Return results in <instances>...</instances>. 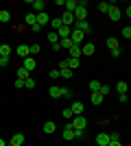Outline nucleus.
<instances>
[{
	"label": "nucleus",
	"mask_w": 131,
	"mask_h": 146,
	"mask_svg": "<svg viewBox=\"0 0 131 146\" xmlns=\"http://www.w3.org/2000/svg\"><path fill=\"white\" fill-rule=\"evenodd\" d=\"M70 124H72V129H74V131H83V129L87 127V118H85V116H74V120L70 122Z\"/></svg>",
	"instance_id": "1"
},
{
	"label": "nucleus",
	"mask_w": 131,
	"mask_h": 146,
	"mask_svg": "<svg viewBox=\"0 0 131 146\" xmlns=\"http://www.w3.org/2000/svg\"><path fill=\"white\" fill-rule=\"evenodd\" d=\"M72 29L81 31L83 35H87V33H92V24H90L87 20H81V22H74V26H72Z\"/></svg>",
	"instance_id": "2"
},
{
	"label": "nucleus",
	"mask_w": 131,
	"mask_h": 146,
	"mask_svg": "<svg viewBox=\"0 0 131 146\" xmlns=\"http://www.w3.org/2000/svg\"><path fill=\"white\" fill-rule=\"evenodd\" d=\"M22 68H24L26 72H33V70L37 68V59H35V57H26V59H22Z\"/></svg>",
	"instance_id": "3"
},
{
	"label": "nucleus",
	"mask_w": 131,
	"mask_h": 146,
	"mask_svg": "<svg viewBox=\"0 0 131 146\" xmlns=\"http://www.w3.org/2000/svg\"><path fill=\"white\" fill-rule=\"evenodd\" d=\"M59 20H61V24H63V26H70V29L74 26V15H72V13H68V11H63Z\"/></svg>",
	"instance_id": "4"
},
{
	"label": "nucleus",
	"mask_w": 131,
	"mask_h": 146,
	"mask_svg": "<svg viewBox=\"0 0 131 146\" xmlns=\"http://www.w3.org/2000/svg\"><path fill=\"white\" fill-rule=\"evenodd\" d=\"M107 13H109V20H114V22H118V20L122 18V11H120L116 5H109V11Z\"/></svg>",
	"instance_id": "5"
},
{
	"label": "nucleus",
	"mask_w": 131,
	"mask_h": 146,
	"mask_svg": "<svg viewBox=\"0 0 131 146\" xmlns=\"http://www.w3.org/2000/svg\"><path fill=\"white\" fill-rule=\"evenodd\" d=\"M50 22V15L46 11H42V13H35V24H39V26H46Z\"/></svg>",
	"instance_id": "6"
},
{
	"label": "nucleus",
	"mask_w": 131,
	"mask_h": 146,
	"mask_svg": "<svg viewBox=\"0 0 131 146\" xmlns=\"http://www.w3.org/2000/svg\"><path fill=\"white\" fill-rule=\"evenodd\" d=\"M61 137L63 140H74V129H72V124H66V127H63V131H61Z\"/></svg>",
	"instance_id": "7"
},
{
	"label": "nucleus",
	"mask_w": 131,
	"mask_h": 146,
	"mask_svg": "<svg viewBox=\"0 0 131 146\" xmlns=\"http://www.w3.org/2000/svg\"><path fill=\"white\" fill-rule=\"evenodd\" d=\"M94 44L92 42H85V44H81V57L85 55V57H90V55H94Z\"/></svg>",
	"instance_id": "8"
},
{
	"label": "nucleus",
	"mask_w": 131,
	"mask_h": 146,
	"mask_svg": "<svg viewBox=\"0 0 131 146\" xmlns=\"http://www.w3.org/2000/svg\"><path fill=\"white\" fill-rule=\"evenodd\" d=\"M109 142H112V140H109V133H105V131H100V133L96 135V144H98V146H107Z\"/></svg>",
	"instance_id": "9"
},
{
	"label": "nucleus",
	"mask_w": 131,
	"mask_h": 146,
	"mask_svg": "<svg viewBox=\"0 0 131 146\" xmlns=\"http://www.w3.org/2000/svg\"><path fill=\"white\" fill-rule=\"evenodd\" d=\"M70 111H72L74 116H83V103H81V100H74L72 107H70Z\"/></svg>",
	"instance_id": "10"
},
{
	"label": "nucleus",
	"mask_w": 131,
	"mask_h": 146,
	"mask_svg": "<svg viewBox=\"0 0 131 146\" xmlns=\"http://www.w3.org/2000/svg\"><path fill=\"white\" fill-rule=\"evenodd\" d=\"M76 7H79V2H76V0H66V2H63V9H66L68 13H74Z\"/></svg>",
	"instance_id": "11"
},
{
	"label": "nucleus",
	"mask_w": 131,
	"mask_h": 146,
	"mask_svg": "<svg viewBox=\"0 0 131 146\" xmlns=\"http://www.w3.org/2000/svg\"><path fill=\"white\" fill-rule=\"evenodd\" d=\"M72 15L76 18V22H81V20H85V15H87V9H85V7H76V11L72 13Z\"/></svg>",
	"instance_id": "12"
},
{
	"label": "nucleus",
	"mask_w": 131,
	"mask_h": 146,
	"mask_svg": "<svg viewBox=\"0 0 131 146\" xmlns=\"http://www.w3.org/2000/svg\"><path fill=\"white\" fill-rule=\"evenodd\" d=\"M15 52H18V55L22 57V59H26V57H31V52H29V46H26V44H20L18 48H15Z\"/></svg>",
	"instance_id": "13"
},
{
	"label": "nucleus",
	"mask_w": 131,
	"mask_h": 146,
	"mask_svg": "<svg viewBox=\"0 0 131 146\" xmlns=\"http://www.w3.org/2000/svg\"><path fill=\"white\" fill-rule=\"evenodd\" d=\"M70 33H72V29H70V26H61V29L57 31L59 39H68V37H70Z\"/></svg>",
	"instance_id": "14"
},
{
	"label": "nucleus",
	"mask_w": 131,
	"mask_h": 146,
	"mask_svg": "<svg viewBox=\"0 0 131 146\" xmlns=\"http://www.w3.org/2000/svg\"><path fill=\"white\" fill-rule=\"evenodd\" d=\"M42 129H44V133H48V135H50V133H55V131H57V124L48 120V122H44V127H42Z\"/></svg>",
	"instance_id": "15"
},
{
	"label": "nucleus",
	"mask_w": 131,
	"mask_h": 146,
	"mask_svg": "<svg viewBox=\"0 0 131 146\" xmlns=\"http://www.w3.org/2000/svg\"><path fill=\"white\" fill-rule=\"evenodd\" d=\"M22 144H24V135H22V133H15L11 137V146H22Z\"/></svg>",
	"instance_id": "16"
},
{
	"label": "nucleus",
	"mask_w": 131,
	"mask_h": 146,
	"mask_svg": "<svg viewBox=\"0 0 131 146\" xmlns=\"http://www.w3.org/2000/svg\"><path fill=\"white\" fill-rule=\"evenodd\" d=\"M70 50V57L72 59H81V46H72V48H68Z\"/></svg>",
	"instance_id": "17"
},
{
	"label": "nucleus",
	"mask_w": 131,
	"mask_h": 146,
	"mask_svg": "<svg viewBox=\"0 0 131 146\" xmlns=\"http://www.w3.org/2000/svg\"><path fill=\"white\" fill-rule=\"evenodd\" d=\"M79 63H81V61H79V59H72V57H70V59H66L68 70H76V68H79Z\"/></svg>",
	"instance_id": "18"
},
{
	"label": "nucleus",
	"mask_w": 131,
	"mask_h": 146,
	"mask_svg": "<svg viewBox=\"0 0 131 146\" xmlns=\"http://www.w3.org/2000/svg\"><path fill=\"white\" fill-rule=\"evenodd\" d=\"M33 9L37 13H42L44 9H46V5H44V0H33Z\"/></svg>",
	"instance_id": "19"
},
{
	"label": "nucleus",
	"mask_w": 131,
	"mask_h": 146,
	"mask_svg": "<svg viewBox=\"0 0 131 146\" xmlns=\"http://www.w3.org/2000/svg\"><path fill=\"white\" fill-rule=\"evenodd\" d=\"M48 94H50V96H53V98H61V87L53 85V87H50V90H48Z\"/></svg>",
	"instance_id": "20"
},
{
	"label": "nucleus",
	"mask_w": 131,
	"mask_h": 146,
	"mask_svg": "<svg viewBox=\"0 0 131 146\" xmlns=\"http://www.w3.org/2000/svg\"><path fill=\"white\" fill-rule=\"evenodd\" d=\"M90 98H92V105H100V103H103V98H105V96H100L98 92H94V94H90Z\"/></svg>",
	"instance_id": "21"
},
{
	"label": "nucleus",
	"mask_w": 131,
	"mask_h": 146,
	"mask_svg": "<svg viewBox=\"0 0 131 146\" xmlns=\"http://www.w3.org/2000/svg\"><path fill=\"white\" fill-rule=\"evenodd\" d=\"M11 55V46H9V44H2V46H0V57H9Z\"/></svg>",
	"instance_id": "22"
},
{
	"label": "nucleus",
	"mask_w": 131,
	"mask_h": 146,
	"mask_svg": "<svg viewBox=\"0 0 131 146\" xmlns=\"http://www.w3.org/2000/svg\"><path fill=\"white\" fill-rule=\"evenodd\" d=\"M116 90H118V94H127V81H118Z\"/></svg>",
	"instance_id": "23"
},
{
	"label": "nucleus",
	"mask_w": 131,
	"mask_h": 146,
	"mask_svg": "<svg viewBox=\"0 0 131 146\" xmlns=\"http://www.w3.org/2000/svg\"><path fill=\"white\" fill-rule=\"evenodd\" d=\"M107 48H109V50L120 48V46H118V39H116V37H109V39H107Z\"/></svg>",
	"instance_id": "24"
},
{
	"label": "nucleus",
	"mask_w": 131,
	"mask_h": 146,
	"mask_svg": "<svg viewBox=\"0 0 131 146\" xmlns=\"http://www.w3.org/2000/svg\"><path fill=\"white\" fill-rule=\"evenodd\" d=\"M48 24L50 26H53V29H55V33H57V31H59V29H61V20H59V18H55V20H50V22H48Z\"/></svg>",
	"instance_id": "25"
},
{
	"label": "nucleus",
	"mask_w": 131,
	"mask_h": 146,
	"mask_svg": "<svg viewBox=\"0 0 131 146\" xmlns=\"http://www.w3.org/2000/svg\"><path fill=\"white\" fill-rule=\"evenodd\" d=\"M100 85H103L100 81H90V92H92V94H94V92H98Z\"/></svg>",
	"instance_id": "26"
},
{
	"label": "nucleus",
	"mask_w": 131,
	"mask_h": 146,
	"mask_svg": "<svg viewBox=\"0 0 131 146\" xmlns=\"http://www.w3.org/2000/svg\"><path fill=\"white\" fill-rule=\"evenodd\" d=\"M59 46H61V48H72V46H74V44H72V39H59Z\"/></svg>",
	"instance_id": "27"
},
{
	"label": "nucleus",
	"mask_w": 131,
	"mask_h": 146,
	"mask_svg": "<svg viewBox=\"0 0 131 146\" xmlns=\"http://www.w3.org/2000/svg\"><path fill=\"white\" fill-rule=\"evenodd\" d=\"M29 74H31V72H26L24 68L20 66V70H18V79H22V81H26V79H29Z\"/></svg>",
	"instance_id": "28"
},
{
	"label": "nucleus",
	"mask_w": 131,
	"mask_h": 146,
	"mask_svg": "<svg viewBox=\"0 0 131 146\" xmlns=\"http://www.w3.org/2000/svg\"><path fill=\"white\" fill-rule=\"evenodd\" d=\"M59 76H61V79H72V70H68V68H66V70H59Z\"/></svg>",
	"instance_id": "29"
},
{
	"label": "nucleus",
	"mask_w": 131,
	"mask_h": 146,
	"mask_svg": "<svg viewBox=\"0 0 131 146\" xmlns=\"http://www.w3.org/2000/svg\"><path fill=\"white\" fill-rule=\"evenodd\" d=\"M9 20H11V13H9V11H0V22H5V24H7Z\"/></svg>",
	"instance_id": "30"
},
{
	"label": "nucleus",
	"mask_w": 131,
	"mask_h": 146,
	"mask_svg": "<svg viewBox=\"0 0 131 146\" xmlns=\"http://www.w3.org/2000/svg\"><path fill=\"white\" fill-rule=\"evenodd\" d=\"M29 52H31V57H35L39 52V44H31V46H29Z\"/></svg>",
	"instance_id": "31"
},
{
	"label": "nucleus",
	"mask_w": 131,
	"mask_h": 146,
	"mask_svg": "<svg viewBox=\"0 0 131 146\" xmlns=\"http://www.w3.org/2000/svg\"><path fill=\"white\" fill-rule=\"evenodd\" d=\"M61 98H72V90L70 87H61Z\"/></svg>",
	"instance_id": "32"
},
{
	"label": "nucleus",
	"mask_w": 131,
	"mask_h": 146,
	"mask_svg": "<svg viewBox=\"0 0 131 146\" xmlns=\"http://www.w3.org/2000/svg\"><path fill=\"white\" fill-rule=\"evenodd\" d=\"M48 42H53V46H55V44H59V35H57L55 31H53V33L48 35Z\"/></svg>",
	"instance_id": "33"
},
{
	"label": "nucleus",
	"mask_w": 131,
	"mask_h": 146,
	"mask_svg": "<svg viewBox=\"0 0 131 146\" xmlns=\"http://www.w3.org/2000/svg\"><path fill=\"white\" fill-rule=\"evenodd\" d=\"M98 11L100 13H107V11H109V2H98Z\"/></svg>",
	"instance_id": "34"
},
{
	"label": "nucleus",
	"mask_w": 131,
	"mask_h": 146,
	"mask_svg": "<svg viewBox=\"0 0 131 146\" xmlns=\"http://www.w3.org/2000/svg\"><path fill=\"white\" fill-rule=\"evenodd\" d=\"M24 87H26V90H33V87H35V81H33L31 76H29V79L24 81Z\"/></svg>",
	"instance_id": "35"
},
{
	"label": "nucleus",
	"mask_w": 131,
	"mask_h": 146,
	"mask_svg": "<svg viewBox=\"0 0 131 146\" xmlns=\"http://www.w3.org/2000/svg\"><path fill=\"white\" fill-rule=\"evenodd\" d=\"M24 20H26V24H31V26H33V24H35V13H29Z\"/></svg>",
	"instance_id": "36"
},
{
	"label": "nucleus",
	"mask_w": 131,
	"mask_h": 146,
	"mask_svg": "<svg viewBox=\"0 0 131 146\" xmlns=\"http://www.w3.org/2000/svg\"><path fill=\"white\" fill-rule=\"evenodd\" d=\"M61 113H63V118H66V120H72V118H74V113H72L70 109H63Z\"/></svg>",
	"instance_id": "37"
},
{
	"label": "nucleus",
	"mask_w": 131,
	"mask_h": 146,
	"mask_svg": "<svg viewBox=\"0 0 131 146\" xmlns=\"http://www.w3.org/2000/svg\"><path fill=\"white\" fill-rule=\"evenodd\" d=\"M122 37H125V39H131V29H129V26L122 29Z\"/></svg>",
	"instance_id": "38"
},
{
	"label": "nucleus",
	"mask_w": 131,
	"mask_h": 146,
	"mask_svg": "<svg viewBox=\"0 0 131 146\" xmlns=\"http://www.w3.org/2000/svg\"><path fill=\"white\" fill-rule=\"evenodd\" d=\"M9 66V57H0V68H7Z\"/></svg>",
	"instance_id": "39"
},
{
	"label": "nucleus",
	"mask_w": 131,
	"mask_h": 146,
	"mask_svg": "<svg viewBox=\"0 0 131 146\" xmlns=\"http://www.w3.org/2000/svg\"><path fill=\"white\" fill-rule=\"evenodd\" d=\"M120 55H122V50H120V48H114L112 50V57H114V59H118Z\"/></svg>",
	"instance_id": "40"
},
{
	"label": "nucleus",
	"mask_w": 131,
	"mask_h": 146,
	"mask_svg": "<svg viewBox=\"0 0 131 146\" xmlns=\"http://www.w3.org/2000/svg\"><path fill=\"white\" fill-rule=\"evenodd\" d=\"M15 87H18V90H20V87H24V81H22V79H15Z\"/></svg>",
	"instance_id": "41"
},
{
	"label": "nucleus",
	"mask_w": 131,
	"mask_h": 146,
	"mask_svg": "<svg viewBox=\"0 0 131 146\" xmlns=\"http://www.w3.org/2000/svg\"><path fill=\"white\" fill-rule=\"evenodd\" d=\"M50 79H59V70H53V72H50Z\"/></svg>",
	"instance_id": "42"
},
{
	"label": "nucleus",
	"mask_w": 131,
	"mask_h": 146,
	"mask_svg": "<svg viewBox=\"0 0 131 146\" xmlns=\"http://www.w3.org/2000/svg\"><path fill=\"white\" fill-rule=\"evenodd\" d=\"M107 146H122V144H120V140H112V142H109Z\"/></svg>",
	"instance_id": "43"
},
{
	"label": "nucleus",
	"mask_w": 131,
	"mask_h": 146,
	"mask_svg": "<svg viewBox=\"0 0 131 146\" xmlns=\"http://www.w3.org/2000/svg\"><path fill=\"white\" fill-rule=\"evenodd\" d=\"M0 146H7V144H5V140H0Z\"/></svg>",
	"instance_id": "44"
}]
</instances>
